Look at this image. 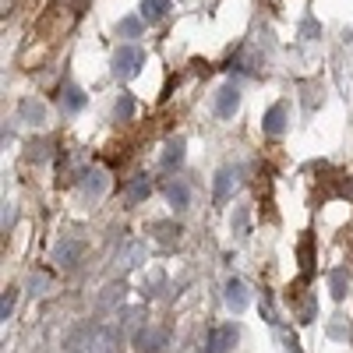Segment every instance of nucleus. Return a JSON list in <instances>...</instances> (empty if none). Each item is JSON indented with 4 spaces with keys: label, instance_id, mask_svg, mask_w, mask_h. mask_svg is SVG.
<instances>
[{
    "label": "nucleus",
    "instance_id": "f03ea898",
    "mask_svg": "<svg viewBox=\"0 0 353 353\" xmlns=\"http://www.w3.org/2000/svg\"><path fill=\"white\" fill-rule=\"evenodd\" d=\"M237 106H241V88L237 85H223L219 96H216V113L223 117V121H230V117L237 113Z\"/></svg>",
    "mask_w": 353,
    "mask_h": 353
},
{
    "label": "nucleus",
    "instance_id": "dca6fc26",
    "mask_svg": "<svg viewBox=\"0 0 353 353\" xmlns=\"http://www.w3.org/2000/svg\"><path fill=\"white\" fill-rule=\"evenodd\" d=\"M131 113H134V99H131V96L124 92L121 99H117V121H128Z\"/></svg>",
    "mask_w": 353,
    "mask_h": 353
},
{
    "label": "nucleus",
    "instance_id": "f8f14e48",
    "mask_svg": "<svg viewBox=\"0 0 353 353\" xmlns=\"http://www.w3.org/2000/svg\"><path fill=\"white\" fill-rule=\"evenodd\" d=\"M152 230H156V241L163 248H173L176 241H181V226H176V223H156Z\"/></svg>",
    "mask_w": 353,
    "mask_h": 353
},
{
    "label": "nucleus",
    "instance_id": "2eb2a0df",
    "mask_svg": "<svg viewBox=\"0 0 353 353\" xmlns=\"http://www.w3.org/2000/svg\"><path fill=\"white\" fill-rule=\"evenodd\" d=\"M61 103H64V110H68V113H78V110L85 106V92H81V88H68Z\"/></svg>",
    "mask_w": 353,
    "mask_h": 353
},
{
    "label": "nucleus",
    "instance_id": "7ed1b4c3",
    "mask_svg": "<svg viewBox=\"0 0 353 353\" xmlns=\"http://www.w3.org/2000/svg\"><path fill=\"white\" fill-rule=\"evenodd\" d=\"M134 346H138V353H159L166 346V332L163 329H138Z\"/></svg>",
    "mask_w": 353,
    "mask_h": 353
},
{
    "label": "nucleus",
    "instance_id": "0eeeda50",
    "mask_svg": "<svg viewBox=\"0 0 353 353\" xmlns=\"http://www.w3.org/2000/svg\"><path fill=\"white\" fill-rule=\"evenodd\" d=\"M78 254H81V244H78V241H64V244H57L53 261H57V265H64V269H71V265L78 261Z\"/></svg>",
    "mask_w": 353,
    "mask_h": 353
},
{
    "label": "nucleus",
    "instance_id": "9d476101",
    "mask_svg": "<svg viewBox=\"0 0 353 353\" xmlns=\"http://www.w3.org/2000/svg\"><path fill=\"white\" fill-rule=\"evenodd\" d=\"M166 11H170V0H141V18L149 21V25L163 21Z\"/></svg>",
    "mask_w": 353,
    "mask_h": 353
},
{
    "label": "nucleus",
    "instance_id": "423d86ee",
    "mask_svg": "<svg viewBox=\"0 0 353 353\" xmlns=\"http://www.w3.org/2000/svg\"><path fill=\"white\" fill-rule=\"evenodd\" d=\"M18 113L25 117V124H46V106L36 103V99H21L18 103Z\"/></svg>",
    "mask_w": 353,
    "mask_h": 353
},
{
    "label": "nucleus",
    "instance_id": "6ab92c4d",
    "mask_svg": "<svg viewBox=\"0 0 353 353\" xmlns=\"http://www.w3.org/2000/svg\"><path fill=\"white\" fill-rule=\"evenodd\" d=\"M121 32H124V36H138V32H141V21H138V18H124V21H121Z\"/></svg>",
    "mask_w": 353,
    "mask_h": 353
},
{
    "label": "nucleus",
    "instance_id": "9b49d317",
    "mask_svg": "<svg viewBox=\"0 0 353 353\" xmlns=\"http://www.w3.org/2000/svg\"><path fill=\"white\" fill-rule=\"evenodd\" d=\"M184 163V138H173L166 141V152H163V166L173 170V166H181Z\"/></svg>",
    "mask_w": 353,
    "mask_h": 353
},
{
    "label": "nucleus",
    "instance_id": "ddd939ff",
    "mask_svg": "<svg viewBox=\"0 0 353 353\" xmlns=\"http://www.w3.org/2000/svg\"><path fill=\"white\" fill-rule=\"evenodd\" d=\"M166 198H170V205L184 209V205L191 201V191H188V184H181V181H170V184H166Z\"/></svg>",
    "mask_w": 353,
    "mask_h": 353
},
{
    "label": "nucleus",
    "instance_id": "f3484780",
    "mask_svg": "<svg viewBox=\"0 0 353 353\" xmlns=\"http://www.w3.org/2000/svg\"><path fill=\"white\" fill-rule=\"evenodd\" d=\"M145 194H149V181H145V176H141V181H134V184H131L128 198H131V201H141Z\"/></svg>",
    "mask_w": 353,
    "mask_h": 353
},
{
    "label": "nucleus",
    "instance_id": "a211bd4d",
    "mask_svg": "<svg viewBox=\"0 0 353 353\" xmlns=\"http://www.w3.org/2000/svg\"><path fill=\"white\" fill-rule=\"evenodd\" d=\"M11 311H14V290H8V293H4V301H0V318L8 321Z\"/></svg>",
    "mask_w": 353,
    "mask_h": 353
},
{
    "label": "nucleus",
    "instance_id": "6e6552de",
    "mask_svg": "<svg viewBox=\"0 0 353 353\" xmlns=\"http://www.w3.org/2000/svg\"><path fill=\"white\" fill-rule=\"evenodd\" d=\"M233 188H237V173H233V170H219V176H216V194H212L216 205H223Z\"/></svg>",
    "mask_w": 353,
    "mask_h": 353
},
{
    "label": "nucleus",
    "instance_id": "aec40b11",
    "mask_svg": "<svg viewBox=\"0 0 353 353\" xmlns=\"http://www.w3.org/2000/svg\"><path fill=\"white\" fill-rule=\"evenodd\" d=\"M343 293H346V286H343V272H332V297L343 301Z\"/></svg>",
    "mask_w": 353,
    "mask_h": 353
},
{
    "label": "nucleus",
    "instance_id": "f257e3e1",
    "mask_svg": "<svg viewBox=\"0 0 353 353\" xmlns=\"http://www.w3.org/2000/svg\"><path fill=\"white\" fill-rule=\"evenodd\" d=\"M141 64H145V53L138 46H121V50L113 53V74L121 78V81H131L141 71Z\"/></svg>",
    "mask_w": 353,
    "mask_h": 353
},
{
    "label": "nucleus",
    "instance_id": "412c9836",
    "mask_svg": "<svg viewBox=\"0 0 353 353\" xmlns=\"http://www.w3.org/2000/svg\"><path fill=\"white\" fill-rule=\"evenodd\" d=\"M286 353H301L297 350V339H286Z\"/></svg>",
    "mask_w": 353,
    "mask_h": 353
},
{
    "label": "nucleus",
    "instance_id": "4468645a",
    "mask_svg": "<svg viewBox=\"0 0 353 353\" xmlns=\"http://www.w3.org/2000/svg\"><path fill=\"white\" fill-rule=\"evenodd\" d=\"M85 194H92V198L103 194V170H88L85 173Z\"/></svg>",
    "mask_w": 353,
    "mask_h": 353
},
{
    "label": "nucleus",
    "instance_id": "1a4fd4ad",
    "mask_svg": "<svg viewBox=\"0 0 353 353\" xmlns=\"http://www.w3.org/2000/svg\"><path fill=\"white\" fill-rule=\"evenodd\" d=\"M237 336H241L237 325H223V329H216V336H212V353H226L233 343H237Z\"/></svg>",
    "mask_w": 353,
    "mask_h": 353
},
{
    "label": "nucleus",
    "instance_id": "20e7f679",
    "mask_svg": "<svg viewBox=\"0 0 353 353\" xmlns=\"http://www.w3.org/2000/svg\"><path fill=\"white\" fill-rule=\"evenodd\" d=\"M261 131L269 134V138H279L286 131V106L283 103L269 106V113H265V121H261Z\"/></svg>",
    "mask_w": 353,
    "mask_h": 353
},
{
    "label": "nucleus",
    "instance_id": "39448f33",
    "mask_svg": "<svg viewBox=\"0 0 353 353\" xmlns=\"http://www.w3.org/2000/svg\"><path fill=\"white\" fill-rule=\"evenodd\" d=\"M226 304L233 307V314H241V311L248 307V290H244L241 279H230V283H226Z\"/></svg>",
    "mask_w": 353,
    "mask_h": 353
}]
</instances>
